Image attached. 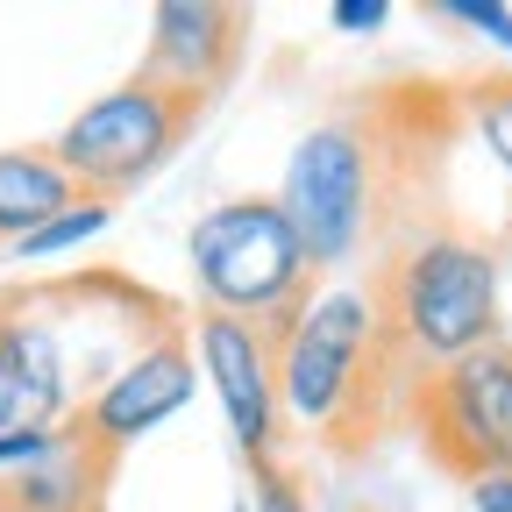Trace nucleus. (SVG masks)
Wrapping results in <instances>:
<instances>
[{
	"mask_svg": "<svg viewBox=\"0 0 512 512\" xmlns=\"http://www.w3.org/2000/svg\"><path fill=\"white\" fill-rule=\"evenodd\" d=\"M192 356H200V377L221 392L235 456H242L249 470L278 463V441H285V413H278V349L256 335L249 320L200 313V320H192Z\"/></svg>",
	"mask_w": 512,
	"mask_h": 512,
	"instance_id": "nucleus-7",
	"label": "nucleus"
},
{
	"mask_svg": "<svg viewBox=\"0 0 512 512\" xmlns=\"http://www.w3.org/2000/svg\"><path fill=\"white\" fill-rule=\"evenodd\" d=\"M406 370L384 349L363 285H328L278 349V413L299 420L328 456H370L406 420Z\"/></svg>",
	"mask_w": 512,
	"mask_h": 512,
	"instance_id": "nucleus-2",
	"label": "nucleus"
},
{
	"mask_svg": "<svg viewBox=\"0 0 512 512\" xmlns=\"http://www.w3.org/2000/svg\"><path fill=\"white\" fill-rule=\"evenodd\" d=\"M420 93H384L363 107H342L328 121H313L306 136L292 143L285 164V192L278 207L292 221V235L306 242V264L328 278L349 271L363 256H377L392 235H406V207H399V178L413 185V157H441L448 128L413 121Z\"/></svg>",
	"mask_w": 512,
	"mask_h": 512,
	"instance_id": "nucleus-1",
	"label": "nucleus"
},
{
	"mask_svg": "<svg viewBox=\"0 0 512 512\" xmlns=\"http://www.w3.org/2000/svg\"><path fill=\"white\" fill-rule=\"evenodd\" d=\"M384 349L399 356L406 377L456 363L484 342H505L498 328V256L491 242L448 228V221H420L406 235H392L370 256V285H363Z\"/></svg>",
	"mask_w": 512,
	"mask_h": 512,
	"instance_id": "nucleus-3",
	"label": "nucleus"
},
{
	"mask_svg": "<svg viewBox=\"0 0 512 512\" xmlns=\"http://www.w3.org/2000/svg\"><path fill=\"white\" fill-rule=\"evenodd\" d=\"M434 15L463 22L477 36H491L498 50H512V0H434Z\"/></svg>",
	"mask_w": 512,
	"mask_h": 512,
	"instance_id": "nucleus-13",
	"label": "nucleus"
},
{
	"mask_svg": "<svg viewBox=\"0 0 512 512\" xmlns=\"http://www.w3.org/2000/svg\"><path fill=\"white\" fill-rule=\"evenodd\" d=\"M456 107H463V121L484 136V150L505 164V178H512V79H477V86H463L456 93Z\"/></svg>",
	"mask_w": 512,
	"mask_h": 512,
	"instance_id": "nucleus-11",
	"label": "nucleus"
},
{
	"mask_svg": "<svg viewBox=\"0 0 512 512\" xmlns=\"http://www.w3.org/2000/svg\"><path fill=\"white\" fill-rule=\"evenodd\" d=\"M0 512H22V505H8V491H0Z\"/></svg>",
	"mask_w": 512,
	"mask_h": 512,
	"instance_id": "nucleus-17",
	"label": "nucleus"
},
{
	"mask_svg": "<svg viewBox=\"0 0 512 512\" xmlns=\"http://www.w3.org/2000/svg\"><path fill=\"white\" fill-rule=\"evenodd\" d=\"M192 392H200V356H192V328H171L157 335L150 349H136L100 392L72 413V427L86 441H100L107 456H121L128 441H143L150 427L178 420L192 406Z\"/></svg>",
	"mask_w": 512,
	"mask_h": 512,
	"instance_id": "nucleus-8",
	"label": "nucleus"
},
{
	"mask_svg": "<svg viewBox=\"0 0 512 512\" xmlns=\"http://www.w3.org/2000/svg\"><path fill=\"white\" fill-rule=\"evenodd\" d=\"M463 491H470V512H512V477H477Z\"/></svg>",
	"mask_w": 512,
	"mask_h": 512,
	"instance_id": "nucleus-16",
	"label": "nucleus"
},
{
	"mask_svg": "<svg viewBox=\"0 0 512 512\" xmlns=\"http://www.w3.org/2000/svg\"><path fill=\"white\" fill-rule=\"evenodd\" d=\"M242 50H249V8H228V0H157L136 79L221 100V86L242 72Z\"/></svg>",
	"mask_w": 512,
	"mask_h": 512,
	"instance_id": "nucleus-9",
	"label": "nucleus"
},
{
	"mask_svg": "<svg viewBox=\"0 0 512 512\" xmlns=\"http://www.w3.org/2000/svg\"><path fill=\"white\" fill-rule=\"evenodd\" d=\"M79 200L86 192L64 178V164L50 150H0V249L29 242L43 221H57Z\"/></svg>",
	"mask_w": 512,
	"mask_h": 512,
	"instance_id": "nucleus-10",
	"label": "nucleus"
},
{
	"mask_svg": "<svg viewBox=\"0 0 512 512\" xmlns=\"http://www.w3.org/2000/svg\"><path fill=\"white\" fill-rule=\"evenodd\" d=\"M328 22H335L342 36H370V29H384V22H392V0H335V8H328Z\"/></svg>",
	"mask_w": 512,
	"mask_h": 512,
	"instance_id": "nucleus-15",
	"label": "nucleus"
},
{
	"mask_svg": "<svg viewBox=\"0 0 512 512\" xmlns=\"http://www.w3.org/2000/svg\"><path fill=\"white\" fill-rule=\"evenodd\" d=\"M185 264H192V285H200V313L249 320L271 349L292 342L299 313L320 292V271L306 264V242L292 235L285 207L264 200V192L207 207L185 235Z\"/></svg>",
	"mask_w": 512,
	"mask_h": 512,
	"instance_id": "nucleus-4",
	"label": "nucleus"
},
{
	"mask_svg": "<svg viewBox=\"0 0 512 512\" xmlns=\"http://www.w3.org/2000/svg\"><path fill=\"white\" fill-rule=\"evenodd\" d=\"M107 221H114L107 200H79V207H64L57 221H43L29 242H15V256H57V249H79V242H93Z\"/></svg>",
	"mask_w": 512,
	"mask_h": 512,
	"instance_id": "nucleus-12",
	"label": "nucleus"
},
{
	"mask_svg": "<svg viewBox=\"0 0 512 512\" xmlns=\"http://www.w3.org/2000/svg\"><path fill=\"white\" fill-rule=\"evenodd\" d=\"M249 512H313L306 505V484H299V470H285V463H264V470H249Z\"/></svg>",
	"mask_w": 512,
	"mask_h": 512,
	"instance_id": "nucleus-14",
	"label": "nucleus"
},
{
	"mask_svg": "<svg viewBox=\"0 0 512 512\" xmlns=\"http://www.w3.org/2000/svg\"><path fill=\"white\" fill-rule=\"evenodd\" d=\"M207 93H185V86H157V79H121L114 93L86 100L64 136H50V157L64 164L86 200H121L136 192L143 178H157L207 121Z\"/></svg>",
	"mask_w": 512,
	"mask_h": 512,
	"instance_id": "nucleus-5",
	"label": "nucleus"
},
{
	"mask_svg": "<svg viewBox=\"0 0 512 512\" xmlns=\"http://www.w3.org/2000/svg\"><path fill=\"white\" fill-rule=\"evenodd\" d=\"M235 512H249V505H235Z\"/></svg>",
	"mask_w": 512,
	"mask_h": 512,
	"instance_id": "nucleus-18",
	"label": "nucleus"
},
{
	"mask_svg": "<svg viewBox=\"0 0 512 512\" xmlns=\"http://www.w3.org/2000/svg\"><path fill=\"white\" fill-rule=\"evenodd\" d=\"M406 427L441 477H512V342L420 370L406 384Z\"/></svg>",
	"mask_w": 512,
	"mask_h": 512,
	"instance_id": "nucleus-6",
	"label": "nucleus"
}]
</instances>
